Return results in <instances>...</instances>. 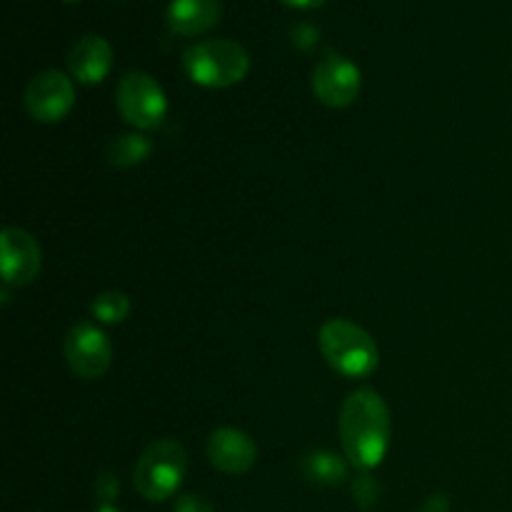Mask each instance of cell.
I'll list each match as a JSON object with an SVG mask.
<instances>
[{"mask_svg": "<svg viewBox=\"0 0 512 512\" xmlns=\"http://www.w3.org/2000/svg\"><path fill=\"white\" fill-rule=\"evenodd\" d=\"M338 430L350 465L365 473L378 468L388 455L390 433H393V420L383 395L375 393L373 388L350 393L340 408Z\"/></svg>", "mask_w": 512, "mask_h": 512, "instance_id": "cell-1", "label": "cell"}, {"mask_svg": "<svg viewBox=\"0 0 512 512\" xmlns=\"http://www.w3.org/2000/svg\"><path fill=\"white\" fill-rule=\"evenodd\" d=\"M318 345L330 368L345 378H365L380 363V350L373 335L345 318L325 320L318 333Z\"/></svg>", "mask_w": 512, "mask_h": 512, "instance_id": "cell-2", "label": "cell"}, {"mask_svg": "<svg viewBox=\"0 0 512 512\" xmlns=\"http://www.w3.org/2000/svg\"><path fill=\"white\" fill-rule=\"evenodd\" d=\"M183 68L200 88H230L248 75L250 55L235 40L208 38L183 50Z\"/></svg>", "mask_w": 512, "mask_h": 512, "instance_id": "cell-3", "label": "cell"}, {"mask_svg": "<svg viewBox=\"0 0 512 512\" xmlns=\"http://www.w3.org/2000/svg\"><path fill=\"white\" fill-rule=\"evenodd\" d=\"M185 470H188V455H185L183 445L170 438L155 440L135 465V490L150 503H163V500L173 498L178 493V488L183 485Z\"/></svg>", "mask_w": 512, "mask_h": 512, "instance_id": "cell-4", "label": "cell"}, {"mask_svg": "<svg viewBox=\"0 0 512 512\" xmlns=\"http://www.w3.org/2000/svg\"><path fill=\"white\" fill-rule=\"evenodd\" d=\"M115 103H118L120 115L138 130L160 128L168 115L165 90L160 88L153 75L143 73V70L123 75V80L118 83V93H115Z\"/></svg>", "mask_w": 512, "mask_h": 512, "instance_id": "cell-5", "label": "cell"}, {"mask_svg": "<svg viewBox=\"0 0 512 512\" xmlns=\"http://www.w3.org/2000/svg\"><path fill=\"white\" fill-rule=\"evenodd\" d=\"M63 355L73 375L83 380H98L113 363V345L98 325L75 323L63 340Z\"/></svg>", "mask_w": 512, "mask_h": 512, "instance_id": "cell-6", "label": "cell"}, {"mask_svg": "<svg viewBox=\"0 0 512 512\" xmlns=\"http://www.w3.org/2000/svg\"><path fill=\"white\" fill-rule=\"evenodd\" d=\"M75 105L73 80L60 70H40L25 85V108L38 123H60Z\"/></svg>", "mask_w": 512, "mask_h": 512, "instance_id": "cell-7", "label": "cell"}, {"mask_svg": "<svg viewBox=\"0 0 512 512\" xmlns=\"http://www.w3.org/2000/svg\"><path fill=\"white\" fill-rule=\"evenodd\" d=\"M363 90V75L350 58L328 53L313 70V93L328 108H348Z\"/></svg>", "mask_w": 512, "mask_h": 512, "instance_id": "cell-8", "label": "cell"}, {"mask_svg": "<svg viewBox=\"0 0 512 512\" xmlns=\"http://www.w3.org/2000/svg\"><path fill=\"white\" fill-rule=\"evenodd\" d=\"M0 248H3V298L8 303L10 288H23L38 278L43 250L33 235L20 228H5L0 235Z\"/></svg>", "mask_w": 512, "mask_h": 512, "instance_id": "cell-9", "label": "cell"}, {"mask_svg": "<svg viewBox=\"0 0 512 512\" xmlns=\"http://www.w3.org/2000/svg\"><path fill=\"white\" fill-rule=\"evenodd\" d=\"M208 460L225 475H243L258 460L253 438L238 428H218L208 438Z\"/></svg>", "mask_w": 512, "mask_h": 512, "instance_id": "cell-10", "label": "cell"}, {"mask_svg": "<svg viewBox=\"0 0 512 512\" xmlns=\"http://www.w3.org/2000/svg\"><path fill=\"white\" fill-rule=\"evenodd\" d=\"M113 68V48L103 35H83L68 53V70L78 83L98 85Z\"/></svg>", "mask_w": 512, "mask_h": 512, "instance_id": "cell-11", "label": "cell"}, {"mask_svg": "<svg viewBox=\"0 0 512 512\" xmlns=\"http://www.w3.org/2000/svg\"><path fill=\"white\" fill-rule=\"evenodd\" d=\"M223 18V3L220 0H170L165 10V25L170 33L180 38H195L215 25Z\"/></svg>", "mask_w": 512, "mask_h": 512, "instance_id": "cell-12", "label": "cell"}, {"mask_svg": "<svg viewBox=\"0 0 512 512\" xmlns=\"http://www.w3.org/2000/svg\"><path fill=\"white\" fill-rule=\"evenodd\" d=\"M300 468H303L305 478L318 485H328V488H335L348 478V463L330 450H313L305 455Z\"/></svg>", "mask_w": 512, "mask_h": 512, "instance_id": "cell-13", "label": "cell"}, {"mask_svg": "<svg viewBox=\"0 0 512 512\" xmlns=\"http://www.w3.org/2000/svg\"><path fill=\"white\" fill-rule=\"evenodd\" d=\"M153 153V143L138 133L115 135L105 148V160L115 168H135V165L145 163Z\"/></svg>", "mask_w": 512, "mask_h": 512, "instance_id": "cell-14", "label": "cell"}, {"mask_svg": "<svg viewBox=\"0 0 512 512\" xmlns=\"http://www.w3.org/2000/svg\"><path fill=\"white\" fill-rule=\"evenodd\" d=\"M93 310V318L103 325H118L123 320H128L130 315V300L128 295L120 293V290H108V293H100L98 298L90 305Z\"/></svg>", "mask_w": 512, "mask_h": 512, "instance_id": "cell-15", "label": "cell"}, {"mask_svg": "<svg viewBox=\"0 0 512 512\" xmlns=\"http://www.w3.org/2000/svg\"><path fill=\"white\" fill-rule=\"evenodd\" d=\"M353 495L360 508H373L375 500L380 498V488L373 480V475H358V480L353 485Z\"/></svg>", "mask_w": 512, "mask_h": 512, "instance_id": "cell-16", "label": "cell"}, {"mask_svg": "<svg viewBox=\"0 0 512 512\" xmlns=\"http://www.w3.org/2000/svg\"><path fill=\"white\" fill-rule=\"evenodd\" d=\"M290 38H293L295 48L300 50H313L320 40V30L313 23H298L290 30Z\"/></svg>", "mask_w": 512, "mask_h": 512, "instance_id": "cell-17", "label": "cell"}, {"mask_svg": "<svg viewBox=\"0 0 512 512\" xmlns=\"http://www.w3.org/2000/svg\"><path fill=\"white\" fill-rule=\"evenodd\" d=\"M95 495L103 505H113L115 498L120 495V483L113 473H100L95 480Z\"/></svg>", "mask_w": 512, "mask_h": 512, "instance_id": "cell-18", "label": "cell"}, {"mask_svg": "<svg viewBox=\"0 0 512 512\" xmlns=\"http://www.w3.org/2000/svg\"><path fill=\"white\" fill-rule=\"evenodd\" d=\"M173 512H215L213 505H210L208 498L195 493H185L180 498H175Z\"/></svg>", "mask_w": 512, "mask_h": 512, "instance_id": "cell-19", "label": "cell"}, {"mask_svg": "<svg viewBox=\"0 0 512 512\" xmlns=\"http://www.w3.org/2000/svg\"><path fill=\"white\" fill-rule=\"evenodd\" d=\"M420 512H450L448 495H443V493L430 495V498L423 503V508H420Z\"/></svg>", "mask_w": 512, "mask_h": 512, "instance_id": "cell-20", "label": "cell"}, {"mask_svg": "<svg viewBox=\"0 0 512 512\" xmlns=\"http://www.w3.org/2000/svg\"><path fill=\"white\" fill-rule=\"evenodd\" d=\"M280 3H285L288 8H295V10H318L323 8L328 0H280Z\"/></svg>", "mask_w": 512, "mask_h": 512, "instance_id": "cell-21", "label": "cell"}, {"mask_svg": "<svg viewBox=\"0 0 512 512\" xmlns=\"http://www.w3.org/2000/svg\"><path fill=\"white\" fill-rule=\"evenodd\" d=\"M95 512H120V510H115L113 505H100V508L95 510Z\"/></svg>", "mask_w": 512, "mask_h": 512, "instance_id": "cell-22", "label": "cell"}, {"mask_svg": "<svg viewBox=\"0 0 512 512\" xmlns=\"http://www.w3.org/2000/svg\"><path fill=\"white\" fill-rule=\"evenodd\" d=\"M63 3H78V0H63Z\"/></svg>", "mask_w": 512, "mask_h": 512, "instance_id": "cell-23", "label": "cell"}]
</instances>
